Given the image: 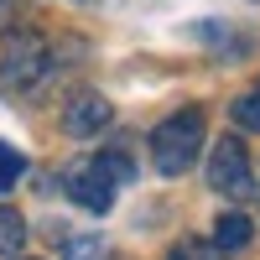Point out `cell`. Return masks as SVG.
Here are the masks:
<instances>
[{"label":"cell","instance_id":"cell-1","mask_svg":"<svg viewBox=\"0 0 260 260\" xmlns=\"http://www.w3.org/2000/svg\"><path fill=\"white\" fill-rule=\"evenodd\" d=\"M198 151H203V110H177L172 120L156 125V136H151L156 172H167V177H182V172L198 161Z\"/></svg>","mask_w":260,"mask_h":260},{"label":"cell","instance_id":"cell-2","mask_svg":"<svg viewBox=\"0 0 260 260\" xmlns=\"http://www.w3.org/2000/svg\"><path fill=\"white\" fill-rule=\"evenodd\" d=\"M208 187L224 192V198H255V167H250V151L224 136L208 156Z\"/></svg>","mask_w":260,"mask_h":260},{"label":"cell","instance_id":"cell-3","mask_svg":"<svg viewBox=\"0 0 260 260\" xmlns=\"http://www.w3.org/2000/svg\"><path fill=\"white\" fill-rule=\"evenodd\" d=\"M42 73H47V42L31 37V31L6 37V47H0V83L6 89H31Z\"/></svg>","mask_w":260,"mask_h":260},{"label":"cell","instance_id":"cell-4","mask_svg":"<svg viewBox=\"0 0 260 260\" xmlns=\"http://www.w3.org/2000/svg\"><path fill=\"white\" fill-rule=\"evenodd\" d=\"M68 198L78 203V208H89V213H110L115 208V182L104 177V167L89 156V161H78V167H68Z\"/></svg>","mask_w":260,"mask_h":260},{"label":"cell","instance_id":"cell-5","mask_svg":"<svg viewBox=\"0 0 260 260\" xmlns=\"http://www.w3.org/2000/svg\"><path fill=\"white\" fill-rule=\"evenodd\" d=\"M115 120V110H110V99H104V94H73L68 99V110H62V130H68V136L73 141H83V136H99V130L104 125H110Z\"/></svg>","mask_w":260,"mask_h":260},{"label":"cell","instance_id":"cell-6","mask_svg":"<svg viewBox=\"0 0 260 260\" xmlns=\"http://www.w3.org/2000/svg\"><path fill=\"white\" fill-rule=\"evenodd\" d=\"M250 234H255V224L245 219V213H224V219L213 224V245H219V250H245Z\"/></svg>","mask_w":260,"mask_h":260},{"label":"cell","instance_id":"cell-7","mask_svg":"<svg viewBox=\"0 0 260 260\" xmlns=\"http://www.w3.org/2000/svg\"><path fill=\"white\" fill-rule=\"evenodd\" d=\"M26 245V219L16 208H0V255H16Z\"/></svg>","mask_w":260,"mask_h":260},{"label":"cell","instance_id":"cell-8","mask_svg":"<svg viewBox=\"0 0 260 260\" xmlns=\"http://www.w3.org/2000/svg\"><path fill=\"white\" fill-rule=\"evenodd\" d=\"M94 161L104 167V177H110L115 187H125L130 177H136V161H130V156H125V151H99V156H94Z\"/></svg>","mask_w":260,"mask_h":260},{"label":"cell","instance_id":"cell-9","mask_svg":"<svg viewBox=\"0 0 260 260\" xmlns=\"http://www.w3.org/2000/svg\"><path fill=\"white\" fill-rule=\"evenodd\" d=\"M62 260H104V240L99 234H73V240H62Z\"/></svg>","mask_w":260,"mask_h":260},{"label":"cell","instance_id":"cell-10","mask_svg":"<svg viewBox=\"0 0 260 260\" xmlns=\"http://www.w3.org/2000/svg\"><path fill=\"white\" fill-rule=\"evenodd\" d=\"M224 250L219 245H208V240H177L172 245V260H219Z\"/></svg>","mask_w":260,"mask_h":260},{"label":"cell","instance_id":"cell-11","mask_svg":"<svg viewBox=\"0 0 260 260\" xmlns=\"http://www.w3.org/2000/svg\"><path fill=\"white\" fill-rule=\"evenodd\" d=\"M234 120H240L245 130H260V83H255V89H250L240 104H234Z\"/></svg>","mask_w":260,"mask_h":260},{"label":"cell","instance_id":"cell-12","mask_svg":"<svg viewBox=\"0 0 260 260\" xmlns=\"http://www.w3.org/2000/svg\"><path fill=\"white\" fill-rule=\"evenodd\" d=\"M21 172H26V161H21V151H11V146H0V192H6Z\"/></svg>","mask_w":260,"mask_h":260},{"label":"cell","instance_id":"cell-13","mask_svg":"<svg viewBox=\"0 0 260 260\" xmlns=\"http://www.w3.org/2000/svg\"><path fill=\"white\" fill-rule=\"evenodd\" d=\"M6 16H11V0H0V21H6Z\"/></svg>","mask_w":260,"mask_h":260}]
</instances>
